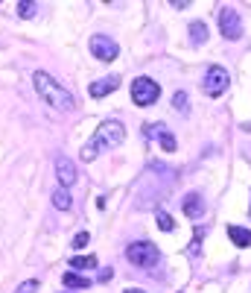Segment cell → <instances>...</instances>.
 Segmentation results:
<instances>
[{
  "instance_id": "obj_1",
  "label": "cell",
  "mask_w": 251,
  "mask_h": 293,
  "mask_svg": "<svg viewBox=\"0 0 251 293\" xmlns=\"http://www.w3.org/2000/svg\"><path fill=\"white\" fill-rule=\"evenodd\" d=\"M126 141V126L120 121H102L100 126H97V132L88 138V144L82 147V161L88 164V161H94L97 155H100V150H111V147H120Z\"/></svg>"
},
{
  "instance_id": "obj_2",
  "label": "cell",
  "mask_w": 251,
  "mask_h": 293,
  "mask_svg": "<svg viewBox=\"0 0 251 293\" xmlns=\"http://www.w3.org/2000/svg\"><path fill=\"white\" fill-rule=\"evenodd\" d=\"M35 82V91H38V97L44 100L47 106H53V109H59V112H73L76 109V100L67 94L65 88L59 85L56 79H53L50 73H44V70H35L33 76Z\"/></svg>"
},
{
  "instance_id": "obj_3",
  "label": "cell",
  "mask_w": 251,
  "mask_h": 293,
  "mask_svg": "<svg viewBox=\"0 0 251 293\" xmlns=\"http://www.w3.org/2000/svg\"><path fill=\"white\" fill-rule=\"evenodd\" d=\"M126 258L132 261L134 267H152L158 261V246L152 241H134L126 249Z\"/></svg>"
},
{
  "instance_id": "obj_4",
  "label": "cell",
  "mask_w": 251,
  "mask_h": 293,
  "mask_svg": "<svg viewBox=\"0 0 251 293\" xmlns=\"http://www.w3.org/2000/svg\"><path fill=\"white\" fill-rule=\"evenodd\" d=\"M158 97H161V88H158L155 79H149V76H137V79L132 82V100L137 106H152V103H158Z\"/></svg>"
},
{
  "instance_id": "obj_5",
  "label": "cell",
  "mask_w": 251,
  "mask_h": 293,
  "mask_svg": "<svg viewBox=\"0 0 251 293\" xmlns=\"http://www.w3.org/2000/svg\"><path fill=\"white\" fill-rule=\"evenodd\" d=\"M219 33H222V38H228V41H236L242 35V18L236 15V9L225 6L219 12Z\"/></svg>"
},
{
  "instance_id": "obj_6",
  "label": "cell",
  "mask_w": 251,
  "mask_h": 293,
  "mask_svg": "<svg viewBox=\"0 0 251 293\" xmlns=\"http://www.w3.org/2000/svg\"><path fill=\"white\" fill-rule=\"evenodd\" d=\"M228 70L225 68H219V65H210L207 68V73H204V94L207 97H219V94H225V88H228Z\"/></svg>"
},
{
  "instance_id": "obj_7",
  "label": "cell",
  "mask_w": 251,
  "mask_h": 293,
  "mask_svg": "<svg viewBox=\"0 0 251 293\" xmlns=\"http://www.w3.org/2000/svg\"><path fill=\"white\" fill-rule=\"evenodd\" d=\"M88 47H91V53H94L100 62H114V59L120 56L117 41H114V38H108V35H94Z\"/></svg>"
},
{
  "instance_id": "obj_8",
  "label": "cell",
  "mask_w": 251,
  "mask_h": 293,
  "mask_svg": "<svg viewBox=\"0 0 251 293\" xmlns=\"http://www.w3.org/2000/svg\"><path fill=\"white\" fill-rule=\"evenodd\" d=\"M143 135H146V138H155V135H158V144H161L167 153H175V150H178V144H175V138H172V132H169L164 123H146V126H143Z\"/></svg>"
},
{
  "instance_id": "obj_9",
  "label": "cell",
  "mask_w": 251,
  "mask_h": 293,
  "mask_svg": "<svg viewBox=\"0 0 251 293\" xmlns=\"http://www.w3.org/2000/svg\"><path fill=\"white\" fill-rule=\"evenodd\" d=\"M56 176H59V182H62V188H73L76 185V179H79V170H76V164L70 161V158H59L56 161Z\"/></svg>"
},
{
  "instance_id": "obj_10",
  "label": "cell",
  "mask_w": 251,
  "mask_h": 293,
  "mask_svg": "<svg viewBox=\"0 0 251 293\" xmlns=\"http://www.w3.org/2000/svg\"><path fill=\"white\" fill-rule=\"evenodd\" d=\"M120 85V76L117 73H111V76H102V79H97V82H91V88H88V94L91 97H105V94H111V91H117Z\"/></svg>"
},
{
  "instance_id": "obj_11",
  "label": "cell",
  "mask_w": 251,
  "mask_h": 293,
  "mask_svg": "<svg viewBox=\"0 0 251 293\" xmlns=\"http://www.w3.org/2000/svg\"><path fill=\"white\" fill-rule=\"evenodd\" d=\"M181 211H184L190 220H196L201 211H204V203H201V193H199V190H190L184 200H181Z\"/></svg>"
},
{
  "instance_id": "obj_12",
  "label": "cell",
  "mask_w": 251,
  "mask_h": 293,
  "mask_svg": "<svg viewBox=\"0 0 251 293\" xmlns=\"http://www.w3.org/2000/svg\"><path fill=\"white\" fill-rule=\"evenodd\" d=\"M228 235H231V241L236 246H251V232L248 229H242V226H228Z\"/></svg>"
},
{
  "instance_id": "obj_13",
  "label": "cell",
  "mask_w": 251,
  "mask_h": 293,
  "mask_svg": "<svg viewBox=\"0 0 251 293\" xmlns=\"http://www.w3.org/2000/svg\"><path fill=\"white\" fill-rule=\"evenodd\" d=\"M97 264L100 261L94 258V255H76V258H70V270L76 273V270H97Z\"/></svg>"
},
{
  "instance_id": "obj_14",
  "label": "cell",
  "mask_w": 251,
  "mask_h": 293,
  "mask_svg": "<svg viewBox=\"0 0 251 293\" xmlns=\"http://www.w3.org/2000/svg\"><path fill=\"white\" fill-rule=\"evenodd\" d=\"M53 206L59 208V211H67V208L73 206V200H70V190H67V188L53 190Z\"/></svg>"
},
{
  "instance_id": "obj_15",
  "label": "cell",
  "mask_w": 251,
  "mask_h": 293,
  "mask_svg": "<svg viewBox=\"0 0 251 293\" xmlns=\"http://www.w3.org/2000/svg\"><path fill=\"white\" fill-rule=\"evenodd\" d=\"M62 281H65V284L70 287V290H82V287H88V284H91V281H88L85 276H79V273H73V270H70V273H65V278H62Z\"/></svg>"
},
{
  "instance_id": "obj_16",
  "label": "cell",
  "mask_w": 251,
  "mask_h": 293,
  "mask_svg": "<svg viewBox=\"0 0 251 293\" xmlns=\"http://www.w3.org/2000/svg\"><path fill=\"white\" fill-rule=\"evenodd\" d=\"M190 38H193V44H204L207 41V27L201 21H193L190 24Z\"/></svg>"
},
{
  "instance_id": "obj_17",
  "label": "cell",
  "mask_w": 251,
  "mask_h": 293,
  "mask_svg": "<svg viewBox=\"0 0 251 293\" xmlns=\"http://www.w3.org/2000/svg\"><path fill=\"white\" fill-rule=\"evenodd\" d=\"M155 220H158V229H161V232H172V226H175L167 211H158V214H155Z\"/></svg>"
},
{
  "instance_id": "obj_18",
  "label": "cell",
  "mask_w": 251,
  "mask_h": 293,
  "mask_svg": "<svg viewBox=\"0 0 251 293\" xmlns=\"http://www.w3.org/2000/svg\"><path fill=\"white\" fill-rule=\"evenodd\" d=\"M35 12H38V3H33V0H24V3L18 6V15L21 18H33Z\"/></svg>"
},
{
  "instance_id": "obj_19",
  "label": "cell",
  "mask_w": 251,
  "mask_h": 293,
  "mask_svg": "<svg viewBox=\"0 0 251 293\" xmlns=\"http://www.w3.org/2000/svg\"><path fill=\"white\" fill-rule=\"evenodd\" d=\"M172 106H175L178 112H187V94L184 91H175V94H172Z\"/></svg>"
},
{
  "instance_id": "obj_20",
  "label": "cell",
  "mask_w": 251,
  "mask_h": 293,
  "mask_svg": "<svg viewBox=\"0 0 251 293\" xmlns=\"http://www.w3.org/2000/svg\"><path fill=\"white\" fill-rule=\"evenodd\" d=\"M35 290H38V278H27L15 293H35Z\"/></svg>"
},
{
  "instance_id": "obj_21",
  "label": "cell",
  "mask_w": 251,
  "mask_h": 293,
  "mask_svg": "<svg viewBox=\"0 0 251 293\" xmlns=\"http://www.w3.org/2000/svg\"><path fill=\"white\" fill-rule=\"evenodd\" d=\"M88 241H91V235H88V232H79V235L73 238V249H82V246H88Z\"/></svg>"
},
{
  "instance_id": "obj_22",
  "label": "cell",
  "mask_w": 251,
  "mask_h": 293,
  "mask_svg": "<svg viewBox=\"0 0 251 293\" xmlns=\"http://www.w3.org/2000/svg\"><path fill=\"white\" fill-rule=\"evenodd\" d=\"M111 276H114V270H111V267H102L100 273H97V278H100V281H111Z\"/></svg>"
},
{
  "instance_id": "obj_23",
  "label": "cell",
  "mask_w": 251,
  "mask_h": 293,
  "mask_svg": "<svg viewBox=\"0 0 251 293\" xmlns=\"http://www.w3.org/2000/svg\"><path fill=\"white\" fill-rule=\"evenodd\" d=\"M172 6H175V9H187L190 3H187V0H172Z\"/></svg>"
},
{
  "instance_id": "obj_24",
  "label": "cell",
  "mask_w": 251,
  "mask_h": 293,
  "mask_svg": "<svg viewBox=\"0 0 251 293\" xmlns=\"http://www.w3.org/2000/svg\"><path fill=\"white\" fill-rule=\"evenodd\" d=\"M123 293H143V290H137V287H132V290H123Z\"/></svg>"
}]
</instances>
